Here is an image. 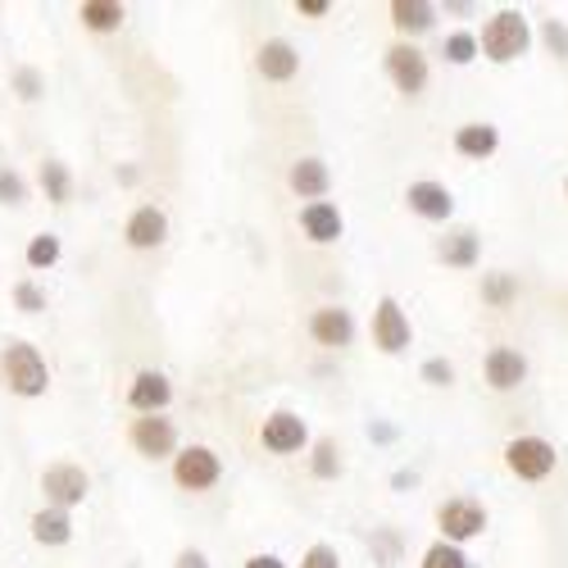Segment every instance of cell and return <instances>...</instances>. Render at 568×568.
Returning <instances> with one entry per match:
<instances>
[{
    "label": "cell",
    "mask_w": 568,
    "mask_h": 568,
    "mask_svg": "<svg viewBox=\"0 0 568 568\" xmlns=\"http://www.w3.org/2000/svg\"><path fill=\"white\" fill-rule=\"evenodd\" d=\"M0 377H6V387L14 396H45V387H51V373H45V359L32 342H10L6 351H0Z\"/></svg>",
    "instance_id": "6da1fadb"
},
{
    "label": "cell",
    "mask_w": 568,
    "mask_h": 568,
    "mask_svg": "<svg viewBox=\"0 0 568 568\" xmlns=\"http://www.w3.org/2000/svg\"><path fill=\"white\" fill-rule=\"evenodd\" d=\"M528 45H532V28L518 10H500L483 28V55L491 64H514L518 55H528Z\"/></svg>",
    "instance_id": "7a4b0ae2"
},
{
    "label": "cell",
    "mask_w": 568,
    "mask_h": 568,
    "mask_svg": "<svg viewBox=\"0 0 568 568\" xmlns=\"http://www.w3.org/2000/svg\"><path fill=\"white\" fill-rule=\"evenodd\" d=\"M505 464L514 478H524V483H541L555 473V446L546 437H514L505 446Z\"/></svg>",
    "instance_id": "3957f363"
},
{
    "label": "cell",
    "mask_w": 568,
    "mask_h": 568,
    "mask_svg": "<svg viewBox=\"0 0 568 568\" xmlns=\"http://www.w3.org/2000/svg\"><path fill=\"white\" fill-rule=\"evenodd\" d=\"M223 478V459L210 446H186L182 455H173V483L182 491H210Z\"/></svg>",
    "instance_id": "277c9868"
},
{
    "label": "cell",
    "mask_w": 568,
    "mask_h": 568,
    "mask_svg": "<svg viewBox=\"0 0 568 568\" xmlns=\"http://www.w3.org/2000/svg\"><path fill=\"white\" fill-rule=\"evenodd\" d=\"M409 342H414L409 314L400 310L396 296H383V301H377V310H373V346L383 355H400V351H409Z\"/></svg>",
    "instance_id": "5b68a950"
},
{
    "label": "cell",
    "mask_w": 568,
    "mask_h": 568,
    "mask_svg": "<svg viewBox=\"0 0 568 568\" xmlns=\"http://www.w3.org/2000/svg\"><path fill=\"white\" fill-rule=\"evenodd\" d=\"M41 491H45V500H51L55 509H73V505H82L87 500V491H91V478L82 473V464H51L41 473Z\"/></svg>",
    "instance_id": "8992f818"
},
{
    "label": "cell",
    "mask_w": 568,
    "mask_h": 568,
    "mask_svg": "<svg viewBox=\"0 0 568 568\" xmlns=\"http://www.w3.org/2000/svg\"><path fill=\"white\" fill-rule=\"evenodd\" d=\"M437 528H442V541H450V546L473 541V537H483V528H487V509L478 500H446L437 509Z\"/></svg>",
    "instance_id": "52a82bcc"
},
{
    "label": "cell",
    "mask_w": 568,
    "mask_h": 568,
    "mask_svg": "<svg viewBox=\"0 0 568 568\" xmlns=\"http://www.w3.org/2000/svg\"><path fill=\"white\" fill-rule=\"evenodd\" d=\"M128 437H132V450L146 455V459H164V455L178 450V428H173V418H164V414L132 418V433Z\"/></svg>",
    "instance_id": "ba28073f"
},
{
    "label": "cell",
    "mask_w": 568,
    "mask_h": 568,
    "mask_svg": "<svg viewBox=\"0 0 568 568\" xmlns=\"http://www.w3.org/2000/svg\"><path fill=\"white\" fill-rule=\"evenodd\" d=\"M387 73H392V82L405 91V97H418V91L428 87V55H423L418 45H409V41H396L387 51Z\"/></svg>",
    "instance_id": "9c48e42d"
},
{
    "label": "cell",
    "mask_w": 568,
    "mask_h": 568,
    "mask_svg": "<svg viewBox=\"0 0 568 568\" xmlns=\"http://www.w3.org/2000/svg\"><path fill=\"white\" fill-rule=\"evenodd\" d=\"M260 442H264V450H273V455H292V450H301V446L310 442V428H305V418H301V414L277 409V414L264 418Z\"/></svg>",
    "instance_id": "30bf717a"
},
{
    "label": "cell",
    "mask_w": 568,
    "mask_h": 568,
    "mask_svg": "<svg viewBox=\"0 0 568 568\" xmlns=\"http://www.w3.org/2000/svg\"><path fill=\"white\" fill-rule=\"evenodd\" d=\"M310 337H314L318 346H333V351L351 346V342H355V318H351V310H342V305H323V310H314V318H310Z\"/></svg>",
    "instance_id": "8fae6325"
},
{
    "label": "cell",
    "mask_w": 568,
    "mask_h": 568,
    "mask_svg": "<svg viewBox=\"0 0 568 568\" xmlns=\"http://www.w3.org/2000/svg\"><path fill=\"white\" fill-rule=\"evenodd\" d=\"M123 236H128L132 251H155V246H164V236H169V214L160 205H141V210H132Z\"/></svg>",
    "instance_id": "7c38bea8"
},
{
    "label": "cell",
    "mask_w": 568,
    "mask_h": 568,
    "mask_svg": "<svg viewBox=\"0 0 568 568\" xmlns=\"http://www.w3.org/2000/svg\"><path fill=\"white\" fill-rule=\"evenodd\" d=\"M173 400V387H169V377L155 373V368H141L132 377V387H128V405L136 414H164V405Z\"/></svg>",
    "instance_id": "4fadbf2b"
},
{
    "label": "cell",
    "mask_w": 568,
    "mask_h": 568,
    "mask_svg": "<svg viewBox=\"0 0 568 568\" xmlns=\"http://www.w3.org/2000/svg\"><path fill=\"white\" fill-rule=\"evenodd\" d=\"M405 201H409V210L418 219H428V223H446L455 214V196H450V186H442V182H414L405 192Z\"/></svg>",
    "instance_id": "5bb4252c"
},
{
    "label": "cell",
    "mask_w": 568,
    "mask_h": 568,
    "mask_svg": "<svg viewBox=\"0 0 568 568\" xmlns=\"http://www.w3.org/2000/svg\"><path fill=\"white\" fill-rule=\"evenodd\" d=\"M301 227H305V236H310L314 246H333V242H342V232H346L342 210H337L333 201H314V205H305V210H301Z\"/></svg>",
    "instance_id": "9a60e30c"
},
{
    "label": "cell",
    "mask_w": 568,
    "mask_h": 568,
    "mask_svg": "<svg viewBox=\"0 0 568 568\" xmlns=\"http://www.w3.org/2000/svg\"><path fill=\"white\" fill-rule=\"evenodd\" d=\"M255 69H260L268 82H292V78L301 73V55H296V45H292V41L273 37V41H264V45H260Z\"/></svg>",
    "instance_id": "2e32d148"
},
{
    "label": "cell",
    "mask_w": 568,
    "mask_h": 568,
    "mask_svg": "<svg viewBox=\"0 0 568 568\" xmlns=\"http://www.w3.org/2000/svg\"><path fill=\"white\" fill-rule=\"evenodd\" d=\"M524 377H528V359L509 351V346H496L487 355V383L491 392H514V387H524Z\"/></svg>",
    "instance_id": "e0dca14e"
},
{
    "label": "cell",
    "mask_w": 568,
    "mask_h": 568,
    "mask_svg": "<svg viewBox=\"0 0 568 568\" xmlns=\"http://www.w3.org/2000/svg\"><path fill=\"white\" fill-rule=\"evenodd\" d=\"M287 182H292V192H296L301 201H310V205H314V201H323V196H327V186H333V173H327V164H323V160H314V155H310V160H296V164H292Z\"/></svg>",
    "instance_id": "ac0fdd59"
},
{
    "label": "cell",
    "mask_w": 568,
    "mask_h": 568,
    "mask_svg": "<svg viewBox=\"0 0 568 568\" xmlns=\"http://www.w3.org/2000/svg\"><path fill=\"white\" fill-rule=\"evenodd\" d=\"M496 146H500V132L491 123H464L455 132V151L468 160H487V155H496Z\"/></svg>",
    "instance_id": "d6986e66"
},
{
    "label": "cell",
    "mask_w": 568,
    "mask_h": 568,
    "mask_svg": "<svg viewBox=\"0 0 568 568\" xmlns=\"http://www.w3.org/2000/svg\"><path fill=\"white\" fill-rule=\"evenodd\" d=\"M32 537H37L41 546H64V541L73 537V518H69V509H55V505L37 509V514H32Z\"/></svg>",
    "instance_id": "ffe728a7"
},
{
    "label": "cell",
    "mask_w": 568,
    "mask_h": 568,
    "mask_svg": "<svg viewBox=\"0 0 568 568\" xmlns=\"http://www.w3.org/2000/svg\"><path fill=\"white\" fill-rule=\"evenodd\" d=\"M392 23L409 37H418V32H428L437 23V10L428 6V0H392Z\"/></svg>",
    "instance_id": "44dd1931"
},
{
    "label": "cell",
    "mask_w": 568,
    "mask_h": 568,
    "mask_svg": "<svg viewBox=\"0 0 568 568\" xmlns=\"http://www.w3.org/2000/svg\"><path fill=\"white\" fill-rule=\"evenodd\" d=\"M478 251H483V242H478V232H473V227H459V232H450L442 242V260L450 268H473V264H478Z\"/></svg>",
    "instance_id": "7402d4cb"
},
{
    "label": "cell",
    "mask_w": 568,
    "mask_h": 568,
    "mask_svg": "<svg viewBox=\"0 0 568 568\" xmlns=\"http://www.w3.org/2000/svg\"><path fill=\"white\" fill-rule=\"evenodd\" d=\"M78 19H82V28H91V32H114V28L123 23V6H119V0H82Z\"/></svg>",
    "instance_id": "603a6c76"
},
{
    "label": "cell",
    "mask_w": 568,
    "mask_h": 568,
    "mask_svg": "<svg viewBox=\"0 0 568 568\" xmlns=\"http://www.w3.org/2000/svg\"><path fill=\"white\" fill-rule=\"evenodd\" d=\"M41 192H45V201H51V205H69V192H73L69 164L45 160V164H41Z\"/></svg>",
    "instance_id": "cb8c5ba5"
},
{
    "label": "cell",
    "mask_w": 568,
    "mask_h": 568,
    "mask_svg": "<svg viewBox=\"0 0 568 568\" xmlns=\"http://www.w3.org/2000/svg\"><path fill=\"white\" fill-rule=\"evenodd\" d=\"M55 260H60V236H55V232L32 236V246H28V268H51Z\"/></svg>",
    "instance_id": "d4e9b609"
},
{
    "label": "cell",
    "mask_w": 568,
    "mask_h": 568,
    "mask_svg": "<svg viewBox=\"0 0 568 568\" xmlns=\"http://www.w3.org/2000/svg\"><path fill=\"white\" fill-rule=\"evenodd\" d=\"M310 468H314V478H337L342 473V450H337V442H318L314 446V459H310Z\"/></svg>",
    "instance_id": "484cf974"
},
{
    "label": "cell",
    "mask_w": 568,
    "mask_h": 568,
    "mask_svg": "<svg viewBox=\"0 0 568 568\" xmlns=\"http://www.w3.org/2000/svg\"><path fill=\"white\" fill-rule=\"evenodd\" d=\"M418 568H468V559H464V550H459V546L437 541V546L423 550V564H418Z\"/></svg>",
    "instance_id": "4316f807"
},
{
    "label": "cell",
    "mask_w": 568,
    "mask_h": 568,
    "mask_svg": "<svg viewBox=\"0 0 568 568\" xmlns=\"http://www.w3.org/2000/svg\"><path fill=\"white\" fill-rule=\"evenodd\" d=\"M483 51V41L473 37V32H450L446 37V60L450 64H473V55Z\"/></svg>",
    "instance_id": "83f0119b"
},
{
    "label": "cell",
    "mask_w": 568,
    "mask_h": 568,
    "mask_svg": "<svg viewBox=\"0 0 568 568\" xmlns=\"http://www.w3.org/2000/svg\"><path fill=\"white\" fill-rule=\"evenodd\" d=\"M23 201H28V182L10 164H0V205H23Z\"/></svg>",
    "instance_id": "f1b7e54d"
},
{
    "label": "cell",
    "mask_w": 568,
    "mask_h": 568,
    "mask_svg": "<svg viewBox=\"0 0 568 568\" xmlns=\"http://www.w3.org/2000/svg\"><path fill=\"white\" fill-rule=\"evenodd\" d=\"M514 292H518V282H514L509 273H491V277L483 282V301H491V305H509Z\"/></svg>",
    "instance_id": "f546056e"
},
{
    "label": "cell",
    "mask_w": 568,
    "mask_h": 568,
    "mask_svg": "<svg viewBox=\"0 0 568 568\" xmlns=\"http://www.w3.org/2000/svg\"><path fill=\"white\" fill-rule=\"evenodd\" d=\"M541 41L550 45L555 60H568V23H564V19H546V23H541Z\"/></svg>",
    "instance_id": "4dcf8cb0"
},
{
    "label": "cell",
    "mask_w": 568,
    "mask_h": 568,
    "mask_svg": "<svg viewBox=\"0 0 568 568\" xmlns=\"http://www.w3.org/2000/svg\"><path fill=\"white\" fill-rule=\"evenodd\" d=\"M14 305L23 314H41L45 310V292L37 287V282H19V287H14Z\"/></svg>",
    "instance_id": "1f68e13d"
},
{
    "label": "cell",
    "mask_w": 568,
    "mask_h": 568,
    "mask_svg": "<svg viewBox=\"0 0 568 568\" xmlns=\"http://www.w3.org/2000/svg\"><path fill=\"white\" fill-rule=\"evenodd\" d=\"M423 383L450 387V383H455V364H450V359H428V364H423Z\"/></svg>",
    "instance_id": "d6a6232c"
},
{
    "label": "cell",
    "mask_w": 568,
    "mask_h": 568,
    "mask_svg": "<svg viewBox=\"0 0 568 568\" xmlns=\"http://www.w3.org/2000/svg\"><path fill=\"white\" fill-rule=\"evenodd\" d=\"M14 87H19V97H23V101H37L41 91H45V82H41L37 69H19V73H14Z\"/></svg>",
    "instance_id": "836d02e7"
},
{
    "label": "cell",
    "mask_w": 568,
    "mask_h": 568,
    "mask_svg": "<svg viewBox=\"0 0 568 568\" xmlns=\"http://www.w3.org/2000/svg\"><path fill=\"white\" fill-rule=\"evenodd\" d=\"M301 568H342V559H337L333 546H310L305 559H301Z\"/></svg>",
    "instance_id": "e575fe53"
},
{
    "label": "cell",
    "mask_w": 568,
    "mask_h": 568,
    "mask_svg": "<svg viewBox=\"0 0 568 568\" xmlns=\"http://www.w3.org/2000/svg\"><path fill=\"white\" fill-rule=\"evenodd\" d=\"M173 568H210V559H205V550H196V546H182L178 559H173Z\"/></svg>",
    "instance_id": "d590c367"
},
{
    "label": "cell",
    "mask_w": 568,
    "mask_h": 568,
    "mask_svg": "<svg viewBox=\"0 0 568 568\" xmlns=\"http://www.w3.org/2000/svg\"><path fill=\"white\" fill-rule=\"evenodd\" d=\"M296 10H301L305 19H323L327 10H333V0H296Z\"/></svg>",
    "instance_id": "8d00e7d4"
},
{
    "label": "cell",
    "mask_w": 568,
    "mask_h": 568,
    "mask_svg": "<svg viewBox=\"0 0 568 568\" xmlns=\"http://www.w3.org/2000/svg\"><path fill=\"white\" fill-rule=\"evenodd\" d=\"M246 568H287V564H282L277 555H251V559H246Z\"/></svg>",
    "instance_id": "74e56055"
}]
</instances>
